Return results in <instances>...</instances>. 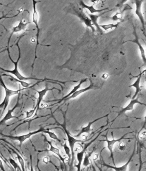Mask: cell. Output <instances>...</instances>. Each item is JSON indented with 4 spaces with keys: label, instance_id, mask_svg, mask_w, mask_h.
<instances>
[{
    "label": "cell",
    "instance_id": "obj_1",
    "mask_svg": "<svg viewBox=\"0 0 146 171\" xmlns=\"http://www.w3.org/2000/svg\"><path fill=\"white\" fill-rule=\"evenodd\" d=\"M19 40L18 41L17 45L18 47V52H19V54H18V59L17 61L16 62H15L13 61V59L11 58V56H10V54H9V58L11 60L13 63L15 64V68L13 70H4L3 68H1L0 67V69L3 70L4 72H6V73H10L14 75L15 76L17 77L18 79L21 81H24V80H41V79H38V78H34V77H25L23 76L20 73V72H19L18 70V61H19V60H20V58H21V52H20V49L19 47V45H18V42H19Z\"/></svg>",
    "mask_w": 146,
    "mask_h": 171
},
{
    "label": "cell",
    "instance_id": "obj_2",
    "mask_svg": "<svg viewBox=\"0 0 146 171\" xmlns=\"http://www.w3.org/2000/svg\"><path fill=\"white\" fill-rule=\"evenodd\" d=\"M59 124V125L61 126V127L63 128L65 133L67 137L68 141V142L70 148L71 150V165H72L74 161V159H75V152H74V149L75 148V144L79 142H83L85 141L82 140H78L76 139L75 137H73L71 135L68 129H67L66 126V117L64 116V123L63 124Z\"/></svg>",
    "mask_w": 146,
    "mask_h": 171
},
{
    "label": "cell",
    "instance_id": "obj_3",
    "mask_svg": "<svg viewBox=\"0 0 146 171\" xmlns=\"http://www.w3.org/2000/svg\"><path fill=\"white\" fill-rule=\"evenodd\" d=\"M0 83L1 85L3 87L5 90V95L4 97V100L3 102L0 104V107H3V111L2 112L1 115V116L2 117L3 114L5 112V110H6L7 107H8V104H9V101H10V98L12 96H14V95H17L19 93V91H21L22 89H18L17 90H13L9 89V88L6 87L5 84L4 83L3 80L2 79L1 77H0Z\"/></svg>",
    "mask_w": 146,
    "mask_h": 171
},
{
    "label": "cell",
    "instance_id": "obj_4",
    "mask_svg": "<svg viewBox=\"0 0 146 171\" xmlns=\"http://www.w3.org/2000/svg\"><path fill=\"white\" fill-rule=\"evenodd\" d=\"M40 2V1H32V3H33V14H32V22L35 24L36 28L37 29V45H36V48H35V57L33 61V64H32V69H33V64H34L35 60L37 59V47L38 45L39 44V36L40 29L39 27V25H38V14L37 13V8H36V5L38 3Z\"/></svg>",
    "mask_w": 146,
    "mask_h": 171
},
{
    "label": "cell",
    "instance_id": "obj_5",
    "mask_svg": "<svg viewBox=\"0 0 146 171\" xmlns=\"http://www.w3.org/2000/svg\"><path fill=\"white\" fill-rule=\"evenodd\" d=\"M44 128H41L38 130H36L35 131H33L32 132H30L28 133L25 134V135H21L20 136H11V135H2L3 136L5 137H8V138H11V139L14 140H18L19 141L20 146L21 147L23 143L27 140V139L30 138L33 135H36L39 133H41L44 131Z\"/></svg>",
    "mask_w": 146,
    "mask_h": 171
},
{
    "label": "cell",
    "instance_id": "obj_6",
    "mask_svg": "<svg viewBox=\"0 0 146 171\" xmlns=\"http://www.w3.org/2000/svg\"><path fill=\"white\" fill-rule=\"evenodd\" d=\"M73 10L75 13V14L84 23L87 27L90 28L93 33L95 32V29L92 24L91 19L83 12L82 10H79V9L78 10L75 8H73Z\"/></svg>",
    "mask_w": 146,
    "mask_h": 171
},
{
    "label": "cell",
    "instance_id": "obj_7",
    "mask_svg": "<svg viewBox=\"0 0 146 171\" xmlns=\"http://www.w3.org/2000/svg\"><path fill=\"white\" fill-rule=\"evenodd\" d=\"M99 135H100V134H99V135H98L93 140H92L91 142H89V144H87L85 146V147L80 152H77V161H78V163H77L76 165H75V166H76V167H77V171H81V165L82 164L83 161L84 156L85 153V150L87 149V148H88V147H89V146L93 143V142H94L98 138Z\"/></svg>",
    "mask_w": 146,
    "mask_h": 171
},
{
    "label": "cell",
    "instance_id": "obj_8",
    "mask_svg": "<svg viewBox=\"0 0 146 171\" xmlns=\"http://www.w3.org/2000/svg\"><path fill=\"white\" fill-rule=\"evenodd\" d=\"M144 2V1H138L137 0L135 1V4L136 6V9L135 13L137 16L138 17L139 20L141 22L142 24V28L144 29H145V21L143 16V13L141 11V6L142 3Z\"/></svg>",
    "mask_w": 146,
    "mask_h": 171
},
{
    "label": "cell",
    "instance_id": "obj_9",
    "mask_svg": "<svg viewBox=\"0 0 146 171\" xmlns=\"http://www.w3.org/2000/svg\"><path fill=\"white\" fill-rule=\"evenodd\" d=\"M108 115L109 114H107V115H106L105 116L99 117V118H97V119H95V120L89 122L86 126L83 127L82 128L80 132H79V133L77 135L75 136V137H80L82 134H87V135L89 134L90 133V131H91V128H92V125L94 123L96 122L97 121H99V120H101V119H102L103 118H105V117L108 116Z\"/></svg>",
    "mask_w": 146,
    "mask_h": 171
},
{
    "label": "cell",
    "instance_id": "obj_10",
    "mask_svg": "<svg viewBox=\"0 0 146 171\" xmlns=\"http://www.w3.org/2000/svg\"><path fill=\"white\" fill-rule=\"evenodd\" d=\"M133 34L135 36V38L133 40H128L127 41H131V42H133V43H135L138 46V48H139V50L140 51V53H141V58H142V61L144 62V65H146V56L145 54V49L144 47H142V45L139 41V39H138V37L137 35L135 29L134 28V31Z\"/></svg>",
    "mask_w": 146,
    "mask_h": 171
},
{
    "label": "cell",
    "instance_id": "obj_11",
    "mask_svg": "<svg viewBox=\"0 0 146 171\" xmlns=\"http://www.w3.org/2000/svg\"><path fill=\"white\" fill-rule=\"evenodd\" d=\"M107 12L108 11H106V12L102 13L99 15H94L91 14H90L89 13H87V14L89 16V18H90L91 21H92V24L93 25H95L96 27L98 32L99 33H101V34L103 33V32H102V29L100 28L99 25L98 24V23H97V20H98V18H99V17L101 16L102 15L104 14L107 13Z\"/></svg>",
    "mask_w": 146,
    "mask_h": 171
},
{
    "label": "cell",
    "instance_id": "obj_12",
    "mask_svg": "<svg viewBox=\"0 0 146 171\" xmlns=\"http://www.w3.org/2000/svg\"><path fill=\"white\" fill-rule=\"evenodd\" d=\"M91 84L89 85V86H88L87 87L83 89H79L78 91L74 92L73 94H72L71 96L69 97L68 98H67L65 100V101H67L70 100L71 99H74L75 98H77V97L80 95L81 94H83L84 92H86V91H89L90 89H92L93 87V83L91 80Z\"/></svg>",
    "mask_w": 146,
    "mask_h": 171
},
{
    "label": "cell",
    "instance_id": "obj_13",
    "mask_svg": "<svg viewBox=\"0 0 146 171\" xmlns=\"http://www.w3.org/2000/svg\"><path fill=\"white\" fill-rule=\"evenodd\" d=\"M123 137H121L120 139L115 140L113 139L112 140H109L108 138L106 136V139L104 141L107 142V148L109 151L110 153L111 158H112V161H113V163H114V160L113 158V148L114 145L116 142H119L120 140L122 139Z\"/></svg>",
    "mask_w": 146,
    "mask_h": 171
},
{
    "label": "cell",
    "instance_id": "obj_14",
    "mask_svg": "<svg viewBox=\"0 0 146 171\" xmlns=\"http://www.w3.org/2000/svg\"><path fill=\"white\" fill-rule=\"evenodd\" d=\"M80 5L82 7L85 9H87L91 13V14L95 13H100L103 11L106 10H108V8H104V9H101V10H97V9H95L94 7V4H92V6H88L85 4L84 3L83 1H80Z\"/></svg>",
    "mask_w": 146,
    "mask_h": 171
},
{
    "label": "cell",
    "instance_id": "obj_15",
    "mask_svg": "<svg viewBox=\"0 0 146 171\" xmlns=\"http://www.w3.org/2000/svg\"><path fill=\"white\" fill-rule=\"evenodd\" d=\"M51 89H49L48 87H47V86H46V87H45L44 89H42V90H41V91H37V90L36 91H37V93H38V95H39V97H38L37 104L36 105V107H35L37 108V110L39 109V107H40V105L41 104V102L43 99L44 97L46 95L47 91H49V90H51Z\"/></svg>",
    "mask_w": 146,
    "mask_h": 171
},
{
    "label": "cell",
    "instance_id": "obj_16",
    "mask_svg": "<svg viewBox=\"0 0 146 171\" xmlns=\"http://www.w3.org/2000/svg\"><path fill=\"white\" fill-rule=\"evenodd\" d=\"M18 101L17 103L16 104L15 106L14 107L13 109L8 110V112L6 114L5 117L0 121V125L1 124H3L4 123H6V122L7 120H10V119H12V118H18V117L13 116L12 114V113L14 111V110H15L16 108L18 107Z\"/></svg>",
    "mask_w": 146,
    "mask_h": 171
},
{
    "label": "cell",
    "instance_id": "obj_17",
    "mask_svg": "<svg viewBox=\"0 0 146 171\" xmlns=\"http://www.w3.org/2000/svg\"><path fill=\"white\" fill-rule=\"evenodd\" d=\"M47 142L49 145H50V149H49V151H51V152H53L54 154L57 155L58 157L62 161L63 163H65V158H63V156L60 154L59 149L57 148L54 147L52 144L51 142L49 141H47Z\"/></svg>",
    "mask_w": 146,
    "mask_h": 171
},
{
    "label": "cell",
    "instance_id": "obj_18",
    "mask_svg": "<svg viewBox=\"0 0 146 171\" xmlns=\"http://www.w3.org/2000/svg\"><path fill=\"white\" fill-rule=\"evenodd\" d=\"M87 78L82 79V80H80V83H79L77 86L74 87L73 88V89L71 90V91L70 92L68 93V94L65 97H63V98H62V99H61V101H63L65 100L67 98H68L69 97L71 96L72 94L74 93V92H76V91H78L79 89L81 87V86L82 84L83 83L86 82V81H87Z\"/></svg>",
    "mask_w": 146,
    "mask_h": 171
},
{
    "label": "cell",
    "instance_id": "obj_19",
    "mask_svg": "<svg viewBox=\"0 0 146 171\" xmlns=\"http://www.w3.org/2000/svg\"><path fill=\"white\" fill-rule=\"evenodd\" d=\"M28 24V23H27L24 20H21L19 22V24L17 26L13 27V33L14 32H21L22 30H24L26 28Z\"/></svg>",
    "mask_w": 146,
    "mask_h": 171
},
{
    "label": "cell",
    "instance_id": "obj_20",
    "mask_svg": "<svg viewBox=\"0 0 146 171\" xmlns=\"http://www.w3.org/2000/svg\"><path fill=\"white\" fill-rule=\"evenodd\" d=\"M3 76H8L10 77V80L11 81H13V82H15V83H19L21 85L22 87H24L25 88H28L30 86L32 85L31 83H27V82H24V81H21L18 79L17 78H16L15 77H13L11 76V75L6 74L2 75Z\"/></svg>",
    "mask_w": 146,
    "mask_h": 171
},
{
    "label": "cell",
    "instance_id": "obj_21",
    "mask_svg": "<svg viewBox=\"0 0 146 171\" xmlns=\"http://www.w3.org/2000/svg\"><path fill=\"white\" fill-rule=\"evenodd\" d=\"M130 160L127 163H126L123 166H121V167H117L116 166H110L109 165L106 164V163H104L103 165L104 166H106L108 168H111V169H113L115 170V171H127V166L129 165V163H130Z\"/></svg>",
    "mask_w": 146,
    "mask_h": 171
},
{
    "label": "cell",
    "instance_id": "obj_22",
    "mask_svg": "<svg viewBox=\"0 0 146 171\" xmlns=\"http://www.w3.org/2000/svg\"><path fill=\"white\" fill-rule=\"evenodd\" d=\"M142 75H141V74H140L138 75L137 78L136 80H135V82L133 84L130 86V87H134L136 89V92L135 93V95L134 96V97H135L137 95L138 92H139V91H140V90H141V88H140V84Z\"/></svg>",
    "mask_w": 146,
    "mask_h": 171
},
{
    "label": "cell",
    "instance_id": "obj_23",
    "mask_svg": "<svg viewBox=\"0 0 146 171\" xmlns=\"http://www.w3.org/2000/svg\"><path fill=\"white\" fill-rule=\"evenodd\" d=\"M120 22H118L117 24H107L100 25L99 27L103 29L105 31H107L109 29H111L113 28H116L119 25Z\"/></svg>",
    "mask_w": 146,
    "mask_h": 171
},
{
    "label": "cell",
    "instance_id": "obj_24",
    "mask_svg": "<svg viewBox=\"0 0 146 171\" xmlns=\"http://www.w3.org/2000/svg\"><path fill=\"white\" fill-rule=\"evenodd\" d=\"M44 132L45 133L48 134L50 138L58 141L59 143H61V140L56 135V134L54 133V132L50 131L49 129H47V130H45V129L44 131Z\"/></svg>",
    "mask_w": 146,
    "mask_h": 171
},
{
    "label": "cell",
    "instance_id": "obj_25",
    "mask_svg": "<svg viewBox=\"0 0 146 171\" xmlns=\"http://www.w3.org/2000/svg\"><path fill=\"white\" fill-rule=\"evenodd\" d=\"M92 153V152L89 154H85V155L84 157L83 160V165L84 167H88L89 165L91 164V162L90 161V157H91V154Z\"/></svg>",
    "mask_w": 146,
    "mask_h": 171
},
{
    "label": "cell",
    "instance_id": "obj_26",
    "mask_svg": "<svg viewBox=\"0 0 146 171\" xmlns=\"http://www.w3.org/2000/svg\"><path fill=\"white\" fill-rule=\"evenodd\" d=\"M16 155H17V158L20 165H21V171H26L25 168V161H24L23 158L21 157V156L19 155V154H18V153H16Z\"/></svg>",
    "mask_w": 146,
    "mask_h": 171
},
{
    "label": "cell",
    "instance_id": "obj_27",
    "mask_svg": "<svg viewBox=\"0 0 146 171\" xmlns=\"http://www.w3.org/2000/svg\"><path fill=\"white\" fill-rule=\"evenodd\" d=\"M122 14L121 13H117L113 16L111 17V19L114 22H117L122 19Z\"/></svg>",
    "mask_w": 146,
    "mask_h": 171
},
{
    "label": "cell",
    "instance_id": "obj_28",
    "mask_svg": "<svg viewBox=\"0 0 146 171\" xmlns=\"http://www.w3.org/2000/svg\"><path fill=\"white\" fill-rule=\"evenodd\" d=\"M63 148H64L65 152H66V154L67 155L69 158H71V155L70 153V152H71V150L70 148L68 147L66 142V143L63 145Z\"/></svg>",
    "mask_w": 146,
    "mask_h": 171
},
{
    "label": "cell",
    "instance_id": "obj_29",
    "mask_svg": "<svg viewBox=\"0 0 146 171\" xmlns=\"http://www.w3.org/2000/svg\"><path fill=\"white\" fill-rule=\"evenodd\" d=\"M37 111V109H35V108L32 110H30L26 112V118L25 119H28L32 117L34 115L35 112Z\"/></svg>",
    "mask_w": 146,
    "mask_h": 171
},
{
    "label": "cell",
    "instance_id": "obj_30",
    "mask_svg": "<svg viewBox=\"0 0 146 171\" xmlns=\"http://www.w3.org/2000/svg\"><path fill=\"white\" fill-rule=\"evenodd\" d=\"M9 161H10V163H11V165L13 166L16 171H17V170L18 169L20 171H22L21 170V169H20V167L18 166V164H17V163L13 159L10 158V159H9Z\"/></svg>",
    "mask_w": 146,
    "mask_h": 171
},
{
    "label": "cell",
    "instance_id": "obj_31",
    "mask_svg": "<svg viewBox=\"0 0 146 171\" xmlns=\"http://www.w3.org/2000/svg\"><path fill=\"white\" fill-rule=\"evenodd\" d=\"M83 149V148L82 147L81 145L78 144L77 145V146H76V147H75V148H74V152H80V151H81Z\"/></svg>",
    "mask_w": 146,
    "mask_h": 171
},
{
    "label": "cell",
    "instance_id": "obj_32",
    "mask_svg": "<svg viewBox=\"0 0 146 171\" xmlns=\"http://www.w3.org/2000/svg\"><path fill=\"white\" fill-rule=\"evenodd\" d=\"M49 161H50V159H49V157L48 156L44 157L43 158V162L45 164H47L49 162Z\"/></svg>",
    "mask_w": 146,
    "mask_h": 171
},
{
    "label": "cell",
    "instance_id": "obj_33",
    "mask_svg": "<svg viewBox=\"0 0 146 171\" xmlns=\"http://www.w3.org/2000/svg\"><path fill=\"white\" fill-rule=\"evenodd\" d=\"M119 148L121 150H123L125 149V145L122 142H120L119 145Z\"/></svg>",
    "mask_w": 146,
    "mask_h": 171
},
{
    "label": "cell",
    "instance_id": "obj_34",
    "mask_svg": "<svg viewBox=\"0 0 146 171\" xmlns=\"http://www.w3.org/2000/svg\"><path fill=\"white\" fill-rule=\"evenodd\" d=\"M0 169L2 171H6L4 168L2 161L1 159H0Z\"/></svg>",
    "mask_w": 146,
    "mask_h": 171
},
{
    "label": "cell",
    "instance_id": "obj_35",
    "mask_svg": "<svg viewBox=\"0 0 146 171\" xmlns=\"http://www.w3.org/2000/svg\"><path fill=\"white\" fill-rule=\"evenodd\" d=\"M80 137L82 139V140L85 141L88 138V135H87L85 134H82Z\"/></svg>",
    "mask_w": 146,
    "mask_h": 171
},
{
    "label": "cell",
    "instance_id": "obj_36",
    "mask_svg": "<svg viewBox=\"0 0 146 171\" xmlns=\"http://www.w3.org/2000/svg\"><path fill=\"white\" fill-rule=\"evenodd\" d=\"M99 158V155L98 154H95L92 156V159L94 161H95L97 160Z\"/></svg>",
    "mask_w": 146,
    "mask_h": 171
},
{
    "label": "cell",
    "instance_id": "obj_37",
    "mask_svg": "<svg viewBox=\"0 0 146 171\" xmlns=\"http://www.w3.org/2000/svg\"><path fill=\"white\" fill-rule=\"evenodd\" d=\"M30 171H34V168H33V166H32V160L31 155H30Z\"/></svg>",
    "mask_w": 146,
    "mask_h": 171
},
{
    "label": "cell",
    "instance_id": "obj_38",
    "mask_svg": "<svg viewBox=\"0 0 146 171\" xmlns=\"http://www.w3.org/2000/svg\"><path fill=\"white\" fill-rule=\"evenodd\" d=\"M108 75L107 74H104L102 76V77L104 79H106L108 77Z\"/></svg>",
    "mask_w": 146,
    "mask_h": 171
},
{
    "label": "cell",
    "instance_id": "obj_39",
    "mask_svg": "<svg viewBox=\"0 0 146 171\" xmlns=\"http://www.w3.org/2000/svg\"><path fill=\"white\" fill-rule=\"evenodd\" d=\"M145 73H146V69L145 70H144V71H142L140 74H141V75H142L143 74Z\"/></svg>",
    "mask_w": 146,
    "mask_h": 171
},
{
    "label": "cell",
    "instance_id": "obj_40",
    "mask_svg": "<svg viewBox=\"0 0 146 171\" xmlns=\"http://www.w3.org/2000/svg\"><path fill=\"white\" fill-rule=\"evenodd\" d=\"M16 171H20V170H19V169H18Z\"/></svg>",
    "mask_w": 146,
    "mask_h": 171
},
{
    "label": "cell",
    "instance_id": "obj_41",
    "mask_svg": "<svg viewBox=\"0 0 146 171\" xmlns=\"http://www.w3.org/2000/svg\"><path fill=\"white\" fill-rule=\"evenodd\" d=\"M0 5H2V3H0Z\"/></svg>",
    "mask_w": 146,
    "mask_h": 171
},
{
    "label": "cell",
    "instance_id": "obj_42",
    "mask_svg": "<svg viewBox=\"0 0 146 171\" xmlns=\"http://www.w3.org/2000/svg\"><path fill=\"white\" fill-rule=\"evenodd\" d=\"M145 47H146V43H145Z\"/></svg>",
    "mask_w": 146,
    "mask_h": 171
},
{
    "label": "cell",
    "instance_id": "obj_43",
    "mask_svg": "<svg viewBox=\"0 0 146 171\" xmlns=\"http://www.w3.org/2000/svg\"></svg>",
    "mask_w": 146,
    "mask_h": 171
}]
</instances>
